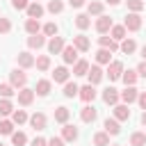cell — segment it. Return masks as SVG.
Segmentation results:
<instances>
[{
  "label": "cell",
  "mask_w": 146,
  "mask_h": 146,
  "mask_svg": "<svg viewBox=\"0 0 146 146\" xmlns=\"http://www.w3.org/2000/svg\"><path fill=\"white\" fill-rule=\"evenodd\" d=\"M68 80H71V71H68V66H66V64L55 66V71H52V82H55V84H66Z\"/></svg>",
  "instance_id": "7c38bea8"
},
{
  "label": "cell",
  "mask_w": 146,
  "mask_h": 146,
  "mask_svg": "<svg viewBox=\"0 0 146 146\" xmlns=\"http://www.w3.org/2000/svg\"><path fill=\"white\" fill-rule=\"evenodd\" d=\"M62 59H64V64H66V66H73V64L80 59V52H78V48H75L73 43H66V48L62 50Z\"/></svg>",
  "instance_id": "8fae6325"
},
{
  "label": "cell",
  "mask_w": 146,
  "mask_h": 146,
  "mask_svg": "<svg viewBox=\"0 0 146 146\" xmlns=\"http://www.w3.org/2000/svg\"><path fill=\"white\" fill-rule=\"evenodd\" d=\"M64 7H66V5H64V0H48L46 11L55 16V14H62V11H64Z\"/></svg>",
  "instance_id": "74e56055"
},
{
  "label": "cell",
  "mask_w": 146,
  "mask_h": 146,
  "mask_svg": "<svg viewBox=\"0 0 146 146\" xmlns=\"http://www.w3.org/2000/svg\"><path fill=\"white\" fill-rule=\"evenodd\" d=\"M9 119H11L16 125H23V123H27V121H30V114H27L25 110H14V114H11Z\"/></svg>",
  "instance_id": "60d3db41"
},
{
  "label": "cell",
  "mask_w": 146,
  "mask_h": 146,
  "mask_svg": "<svg viewBox=\"0 0 146 146\" xmlns=\"http://www.w3.org/2000/svg\"><path fill=\"white\" fill-rule=\"evenodd\" d=\"M46 48H48V55H62V50L66 48V39L64 36H52V39H48V43H46Z\"/></svg>",
  "instance_id": "9c48e42d"
},
{
  "label": "cell",
  "mask_w": 146,
  "mask_h": 146,
  "mask_svg": "<svg viewBox=\"0 0 146 146\" xmlns=\"http://www.w3.org/2000/svg\"><path fill=\"white\" fill-rule=\"evenodd\" d=\"M0 146H5V144H2V141H0Z\"/></svg>",
  "instance_id": "680465c9"
},
{
  "label": "cell",
  "mask_w": 146,
  "mask_h": 146,
  "mask_svg": "<svg viewBox=\"0 0 146 146\" xmlns=\"http://www.w3.org/2000/svg\"><path fill=\"white\" fill-rule=\"evenodd\" d=\"M25 14H27V18H36V21H41L43 14H46V7H43L41 2H30V7L25 9Z\"/></svg>",
  "instance_id": "603a6c76"
},
{
  "label": "cell",
  "mask_w": 146,
  "mask_h": 146,
  "mask_svg": "<svg viewBox=\"0 0 146 146\" xmlns=\"http://www.w3.org/2000/svg\"><path fill=\"white\" fill-rule=\"evenodd\" d=\"M30 146H48V139H46V137H39V135H36V137H34V139L30 141Z\"/></svg>",
  "instance_id": "7dc6e473"
},
{
  "label": "cell",
  "mask_w": 146,
  "mask_h": 146,
  "mask_svg": "<svg viewBox=\"0 0 146 146\" xmlns=\"http://www.w3.org/2000/svg\"><path fill=\"white\" fill-rule=\"evenodd\" d=\"M52 119H55V123L64 125V123H68V119H71V110H68L66 105H57L55 112H52Z\"/></svg>",
  "instance_id": "ac0fdd59"
},
{
  "label": "cell",
  "mask_w": 146,
  "mask_h": 146,
  "mask_svg": "<svg viewBox=\"0 0 146 146\" xmlns=\"http://www.w3.org/2000/svg\"><path fill=\"white\" fill-rule=\"evenodd\" d=\"M130 105H125V103H119V105H114L112 107V116L119 121V123H123V121H130Z\"/></svg>",
  "instance_id": "4fadbf2b"
},
{
  "label": "cell",
  "mask_w": 146,
  "mask_h": 146,
  "mask_svg": "<svg viewBox=\"0 0 146 146\" xmlns=\"http://www.w3.org/2000/svg\"><path fill=\"white\" fill-rule=\"evenodd\" d=\"M18 91L9 84V82H0V98H14Z\"/></svg>",
  "instance_id": "b9f144b4"
},
{
  "label": "cell",
  "mask_w": 146,
  "mask_h": 146,
  "mask_svg": "<svg viewBox=\"0 0 146 146\" xmlns=\"http://www.w3.org/2000/svg\"><path fill=\"white\" fill-rule=\"evenodd\" d=\"M100 98H103V103L105 105H110V107H114V105H119L121 103V91L116 89V87H105L103 91H100Z\"/></svg>",
  "instance_id": "7a4b0ae2"
},
{
  "label": "cell",
  "mask_w": 146,
  "mask_h": 146,
  "mask_svg": "<svg viewBox=\"0 0 146 146\" xmlns=\"http://www.w3.org/2000/svg\"><path fill=\"white\" fill-rule=\"evenodd\" d=\"M71 43L78 48V52H89V48H91V41H89V36H84L82 32H80V34H75Z\"/></svg>",
  "instance_id": "cb8c5ba5"
},
{
  "label": "cell",
  "mask_w": 146,
  "mask_h": 146,
  "mask_svg": "<svg viewBox=\"0 0 146 146\" xmlns=\"http://www.w3.org/2000/svg\"><path fill=\"white\" fill-rule=\"evenodd\" d=\"M112 55H114V52H110L107 48H98L94 57H96V64H98V66H110V64H112Z\"/></svg>",
  "instance_id": "4316f807"
},
{
  "label": "cell",
  "mask_w": 146,
  "mask_h": 146,
  "mask_svg": "<svg viewBox=\"0 0 146 146\" xmlns=\"http://www.w3.org/2000/svg\"><path fill=\"white\" fill-rule=\"evenodd\" d=\"M66 144H73V141H78V137H80V130L73 125V123H64L62 125V135H59Z\"/></svg>",
  "instance_id": "5bb4252c"
},
{
  "label": "cell",
  "mask_w": 146,
  "mask_h": 146,
  "mask_svg": "<svg viewBox=\"0 0 146 146\" xmlns=\"http://www.w3.org/2000/svg\"><path fill=\"white\" fill-rule=\"evenodd\" d=\"M98 46H100V48H107L110 52H116V50H119V41H114L110 34H100V36H98Z\"/></svg>",
  "instance_id": "83f0119b"
},
{
  "label": "cell",
  "mask_w": 146,
  "mask_h": 146,
  "mask_svg": "<svg viewBox=\"0 0 146 146\" xmlns=\"http://www.w3.org/2000/svg\"><path fill=\"white\" fill-rule=\"evenodd\" d=\"M94 27H96L98 34H110V30L114 27V21H112V16L103 14V16H98V18L94 21Z\"/></svg>",
  "instance_id": "5b68a950"
},
{
  "label": "cell",
  "mask_w": 146,
  "mask_h": 146,
  "mask_svg": "<svg viewBox=\"0 0 146 146\" xmlns=\"http://www.w3.org/2000/svg\"><path fill=\"white\" fill-rule=\"evenodd\" d=\"M62 94H64V98H78V94H80V84H75V82L68 80V82L64 84Z\"/></svg>",
  "instance_id": "d590c367"
},
{
  "label": "cell",
  "mask_w": 146,
  "mask_h": 146,
  "mask_svg": "<svg viewBox=\"0 0 146 146\" xmlns=\"http://www.w3.org/2000/svg\"><path fill=\"white\" fill-rule=\"evenodd\" d=\"M30 2H39V0H30Z\"/></svg>",
  "instance_id": "6f0895ef"
},
{
  "label": "cell",
  "mask_w": 146,
  "mask_h": 146,
  "mask_svg": "<svg viewBox=\"0 0 146 146\" xmlns=\"http://www.w3.org/2000/svg\"><path fill=\"white\" fill-rule=\"evenodd\" d=\"M110 36H112L114 41H119V43H121L123 39H128V30L123 27V23H121V25H116V23H114V27L110 30Z\"/></svg>",
  "instance_id": "d6a6232c"
},
{
  "label": "cell",
  "mask_w": 146,
  "mask_h": 146,
  "mask_svg": "<svg viewBox=\"0 0 146 146\" xmlns=\"http://www.w3.org/2000/svg\"><path fill=\"white\" fill-rule=\"evenodd\" d=\"M137 98H139V89H137V87H125V89L121 91V103H125V105L137 103Z\"/></svg>",
  "instance_id": "d4e9b609"
},
{
  "label": "cell",
  "mask_w": 146,
  "mask_h": 146,
  "mask_svg": "<svg viewBox=\"0 0 146 146\" xmlns=\"http://www.w3.org/2000/svg\"><path fill=\"white\" fill-rule=\"evenodd\" d=\"M25 144H27V135L23 130H16L11 135V146H25Z\"/></svg>",
  "instance_id": "7bdbcfd3"
},
{
  "label": "cell",
  "mask_w": 146,
  "mask_h": 146,
  "mask_svg": "<svg viewBox=\"0 0 146 146\" xmlns=\"http://www.w3.org/2000/svg\"><path fill=\"white\" fill-rule=\"evenodd\" d=\"M34 66H36V71H41V73L50 71V66H52V62H50V55H36V62H34Z\"/></svg>",
  "instance_id": "836d02e7"
},
{
  "label": "cell",
  "mask_w": 146,
  "mask_h": 146,
  "mask_svg": "<svg viewBox=\"0 0 146 146\" xmlns=\"http://www.w3.org/2000/svg\"><path fill=\"white\" fill-rule=\"evenodd\" d=\"M96 119H98V110L94 107V103H89V105H84L80 110V121L82 123H94Z\"/></svg>",
  "instance_id": "e0dca14e"
},
{
  "label": "cell",
  "mask_w": 146,
  "mask_h": 146,
  "mask_svg": "<svg viewBox=\"0 0 146 146\" xmlns=\"http://www.w3.org/2000/svg\"><path fill=\"white\" fill-rule=\"evenodd\" d=\"M89 66H91V64H89L87 59H78V62L73 64V71H71V73H73L75 78H84V75L89 73Z\"/></svg>",
  "instance_id": "f546056e"
},
{
  "label": "cell",
  "mask_w": 146,
  "mask_h": 146,
  "mask_svg": "<svg viewBox=\"0 0 146 146\" xmlns=\"http://www.w3.org/2000/svg\"><path fill=\"white\" fill-rule=\"evenodd\" d=\"M103 2H105V5H110V7H119L123 0H103Z\"/></svg>",
  "instance_id": "f5cc1de1"
},
{
  "label": "cell",
  "mask_w": 146,
  "mask_h": 146,
  "mask_svg": "<svg viewBox=\"0 0 146 146\" xmlns=\"http://www.w3.org/2000/svg\"><path fill=\"white\" fill-rule=\"evenodd\" d=\"M25 32L32 36V34H41V30H43V25H41V21H36V18H25Z\"/></svg>",
  "instance_id": "f1b7e54d"
},
{
  "label": "cell",
  "mask_w": 146,
  "mask_h": 146,
  "mask_svg": "<svg viewBox=\"0 0 146 146\" xmlns=\"http://www.w3.org/2000/svg\"><path fill=\"white\" fill-rule=\"evenodd\" d=\"M139 55H141V62H146V43L139 48Z\"/></svg>",
  "instance_id": "db71d44e"
},
{
  "label": "cell",
  "mask_w": 146,
  "mask_h": 146,
  "mask_svg": "<svg viewBox=\"0 0 146 146\" xmlns=\"http://www.w3.org/2000/svg\"><path fill=\"white\" fill-rule=\"evenodd\" d=\"M14 103H11V98H0V119H9L11 114H14Z\"/></svg>",
  "instance_id": "4dcf8cb0"
},
{
  "label": "cell",
  "mask_w": 146,
  "mask_h": 146,
  "mask_svg": "<svg viewBox=\"0 0 146 146\" xmlns=\"http://www.w3.org/2000/svg\"><path fill=\"white\" fill-rule=\"evenodd\" d=\"M137 105L141 107V112H146V91H139V98H137Z\"/></svg>",
  "instance_id": "c3c4849f"
},
{
  "label": "cell",
  "mask_w": 146,
  "mask_h": 146,
  "mask_svg": "<svg viewBox=\"0 0 146 146\" xmlns=\"http://www.w3.org/2000/svg\"><path fill=\"white\" fill-rule=\"evenodd\" d=\"M110 146H121V144H110Z\"/></svg>",
  "instance_id": "9f6ffc18"
},
{
  "label": "cell",
  "mask_w": 146,
  "mask_h": 146,
  "mask_svg": "<svg viewBox=\"0 0 146 146\" xmlns=\"http://www.w3.org/2000/svg\"><path fill=\"white\" fill-rule=\"evenodd\" d=\"M9 84L18 91V89H23V87H27V73L23 71V68H11L9 71Z\"/></svg>",
  "instance_id": "6da1fadb"
},
{
  "label": "cell",
  "mask_w": 146,
  "mask_h": 146,
  "mask_svg": "<svg viewBox=\"0 0 146 146\" xmlns=\"http://www.w3.org/2000/svg\"><path fill=\"white\" fill-rule=\"evenodd\" d=\"M25 43H27L30 50H41V48L48 43V36H46V34H32V36H27Z\"/></svg>",
  "instance_id": "44dd1931"
},
{
  "label": "cell",
  "mask_w": 146,
  "mask_h": 146,
  "mask_svg": "<svg viewBox=\"0 0 146 146\" xmlns=\"http://www.w3.org/2000/svg\"><path fill=\"white\" fill-rule=\"evenodd\" d=\"M137 75L146 80V62H139V64H137Z\"/></svg>",
  "instance_id": "681fc988"
},
{
  "label": "cell",
  "mask_w": 146,
  "mask_h": 146,
  "mask_svg": "<svg viewBox=\"0 0 146 146\" xmlns=\"http://www.w3.org/2000/svg\"><path fill=\"white\" fill-rule=\"evenodd\" d=\"M64 144H66V141H64L62 137H50V139H48V146H64Z\"/></svg>",
  "instance_id": "f907efd6"
},
{
  "label": "cell",
  "mask_w": 146,
  "mask_h": 146,
  "mask_svg": "<svg viewBox=\"0 0 146 146\" xmlns=\"http://www.w3.org/2000/svg\"><path fill=\"white\" fill-rule=\"evenodd\" d=\"M96 96H98V91H96V87H94V84H89V82H87V84H82V87H80V94H78V98H80L84 105L94 103V100H96Z\"/></svg>",
  "instance_id": "30bf717a"
},
{
  "label": "cell",
  "mask_w": 146,
  "mask_h": 146,
  "mask_svg": "<svg viewBox=\"0 0 146 146\" xmlns=\"http://www.w3.org/2000/svg\"><path fill=\"white\" fill-rule=\"evenodd\" d=\"M141 25H144L141 14H132V11H128V14H125V18H123V27H125L128 32H139V30H141Z\"/></svg>",
  "instance_id": "3957f363"
},
{
  "label": "cell",
  "mask_w": 146,
  "mask_h": 146,
  "mask_svg": "<svg viewBox=\"0 0 146 146\" xmlns=\"http://www.w3.org/2000/svg\"><path fill=\"white\" fill-rule=\"evenodd\" d=\"M9 5H11V9H16V11H25V9L30 7V0H9Z\"/></svg>",
  "instance_id": "f6af8a7d"
},
{
  "label": "cell",
  "mask_w": 146,
  "mask_h": 146,
  "mask_svg": "<svg viewBox=\"0 0 146 146\" xmlns=\"http://www.w3.org/2000/svg\"><path fill=\"white\" fill-rule=\"evenodd\" d=\"M50 91H52V80H46V78L36 80V84H34V94H36L39 98L50 96Z\"/></svg>",
  "instance_id": "2e32d148"
},
{
  "label": "cell",
  "mask_w": 146,
  "mask_h": 146,
  "mask_svg": "<svg viewBox=\"0 0 146 146\" xmlns=\"http://www.w3.org/2000/svg\"><path fill=\"white\" fill-rule=\"evenodd\" d=\"M119 50H121L123 55H135V52L139 50V46H137V41H135L132 36H128V39H123V41L119 43Z\"/></svg>",
  "instance_id": "484cf974"
},
{
  "label": "cell",
  "mask_w": 146,
  "mask_h": 146,
  "mask_svg": "<svg viewBox=\"0 0 146 146\" xmlns=\"http://www.w3.org/2000/svg\"><path fill=\"white\" fill-rule=\"evenodd\" d=\"M16 123L11 121V119H0V135H7V137H11L16 130Z\"/></svg>",
  "instance_id": "f35d334b"
},
{
  "label": "cell",
  "mask_w": 146,
  "mask_h": 146,
  "mask_svg": "<svg viewBox=\"0 0 146 146\" xmlns=\"http://www.w3.org/2000/svg\"><path fill=\"white\" fill-rule=\"evenodd\" d=\"M30 128L34 130V132H41V130H46V125H48V116L43 114V112H34V114H30Z\"/></svg>",
  "instance_id": "ba28073f"
},
{
  "label": "cell",
  "mask_w": 146,
  "mask_h": 146,
  "mask_svg": "<svg viewBox=\"0 0 146 146\" xmlns=\"http://www.w3.org/2000/svg\"><path fill=\"white\" fill-rule=\"evenodd\" d=\"M11 32V21L7 16H0V34H9Z\"/></svg>",
  "instance_id": "bcb514c9"
},
{
  "label": "cell",
  "mask_w": 146,
  "mask_h": 146,
  "mask_svg": "<svg viewBox=\"0 0 146 146\" xmlns=\"http://www.w3.org/2000/svg\"><path fill=\"white\" fill-rule=\"evenodd\" d=\"M87 14H89V16H96V18L103 16V14H105V2H103V0H89V2H87Z\"/></svg>",
  "instance_id": "7402d4cb"
},
{
  "label": "cell",
  "mask_w": 146,
  "mask_h": 146,
  "mask_svg": "<svg viewBox=\"0 0 146 146\" xmlns=\"http://www.w3.org/2000/svg\"><path fill=\"white\" fill-rule=\"evenodd\" d=\"M34 62H36V57H34L30 50H21V52L16 55V64H18V68H23V71L34 68Z\"/></svg>",
  "instance_id": "8992f818"
},
{
  "label": "cell",
  "mask_w": 146,
  "mask_h": 146,
  "mask_svg": "<svg viewBox=\"0 0 146 146\" xmlns=\"http://www.w3.org/2000/svg\"><path fill=\"white\" fill-rule=\"evenodd\" d=\"M87 2H89V0H68V5H71L73 9H80V7H87Z\"/></svg>",
  "instance_id": "816d5d0a"
},
{
  "label": "cell",
  "mask_w": 146,
  "mask_h": 146,
  "mask_svg": "<svg viewBox=\"0 0 146 146\" xmlns=\"http://www.w3.org/2000/svg\"><path fill=\"white\" fill-rule=\"evenodd\" d=\"M91 144L94 146H110V135L105 130H98V132L91 135Z\"/></svg>",
  "instance_id": "e575fe53"
},
{
  "label": "cell",
  "mask_w": 146,
  "mask_h": 146,
  "mask_svg": "<svg viewBox=\"0 0 146 146\" xmlns=\"http://www.w3.org/2000/svg\"><path fill=\"white\" fill-rule=\"evenodd\" d=\"M73 25H75L80 32H84V30H89V27H91V16H89L87 11H80V14H75Z\"/></svg>",
  "instance_id": "ffe728a7"
},
{
  "label": "cell",
  "mask_w": 146,
  "mask_h": 146,
  "mask_svg": "<svg viewBox=\"0 0 146 146\" xmlns=\"http://www.w3.org/2000/svg\"><path fill=\"white\" fill-rule=\"evenodd\" d=\"M130 146H146V132H141V130H135V132H130Z\"/></svg>",
  "instance_id": "ab89813d"
},
{
  "label": "cell",
  "mask_w": 146,
  "mask_h": 146,
  "mask_svg": "<svg viewBox=\"0 0 146 146\" xmlns=\"http://www.w3.org/2000/svg\"><path fill=\"white\" fill-rule=\"evenodd\" d=\"M144 0H125V7H128V11H132V14H141V9H144Z\"/></svg>",
  "instance_id": "ee69618b"
},
{
  "label": "cell",
  "mask_w": 146,
  "mask_h": 146,
  "mask_svg": "<svg viewBox=\"0 0 146 146\" xmlns=\"http://www.w3.org/2000/svg\"><path fill=\"white\" fill-rule=\"evenodd\" d=\"M137 80H139L137 68H128V71H123V75H121V82H123L125 87H135V84H137Z\"/></svg>",
  "instance_id": "1f68e13d"
},
{
  "label": "cell",
  "mask_w": 146,
  "mask_h": 146,
  "mask_svg": "<svg viewBox=\"0 0 146 146\" xmlns=\"http://www.w3.org/2000/svg\"><path fill=\"white\" fill-rule=\"evenodd\" d=\"M103 78H105V71H103L98 64H91V66H89V73H87V80H89V84L98 87V84L103 82Z\"/></svg>",
  "instance_id": "9a60e30c"
},
{
  "label": "cell",
  "mask_w": 146,
  "mask_h": 146,
  "mask_svg": "<svg viewBox=\"0 0 146 146\" xmlns=\"http://www.w3.org/2000/svg\"><path fill=\"white\" fill-rule=\"evenodd\" d=\"M123 71H125L123 62H119V59H112V64H110V66H107V71H105V78H110V82H116V80H121Z\"/></svg>",
  "instance_id": "277c9868"
},
{
  "label": "cell",
  "mask_w": 146,
  "mask_h": 146,
  "mask_svg": "<svg viewBox=\"0 0 146 146\" xmlns=\"http://www.w3.org/2000/svg\"><path fill=\"white\" fill-rule=\"evenodd\" d=\"M34 98H36V94H34V89H30V87L18 89V94H16V100H18L21 107H30V105L34 103Z\"/></svg>",
  "instance_id": "52a82bcc"
},
{
  "label": "cell",
  "mask_w": 146,
  "mask_h": 146,
  "mask_svg": "<svg viewBox=\"0 0 146 146\" xmlns=\"http://www.w3.org/2000/svg\"><path fill=\"white\" fill-rule=\"evenodd\" d=\"M139 123L146 128V112H141V116H139Z\"/></svg>",
  "instance_id": "11a10c76"
},
{
  "label": "cell",
  "mask_w": 146,
  "mask_h": 146,
  "mask_svg": "<svg viewBox=\"0 0 146 146\" xmlns=\"http://www.w3.org/2000/svg\"><path fill=\"white\" fill-rule=\"evenodd\" d=\"M41 34H46L48 39H52V36H57V34H59V25H57L55 21H48V23H43Z\"/></svg>",
  "instance_id": "8d00e7d4"
},
{
  "label": "cell",
  "mask_w": 146,
  "mask_h": 146,
  "mask_svg": "<svg viewBox=\"0 0 146 146\" xmlns=\"http://www.w3.org/2000/svg\"><path fill=\"white\" fill-rule=\"evenodd\" d=\"M103 130H105L110 137H116V135H121V123H119L114 116H107V119L103 121Z\"/></svg>",
  "instance_id": "d6986e66"
}]
</instances>
